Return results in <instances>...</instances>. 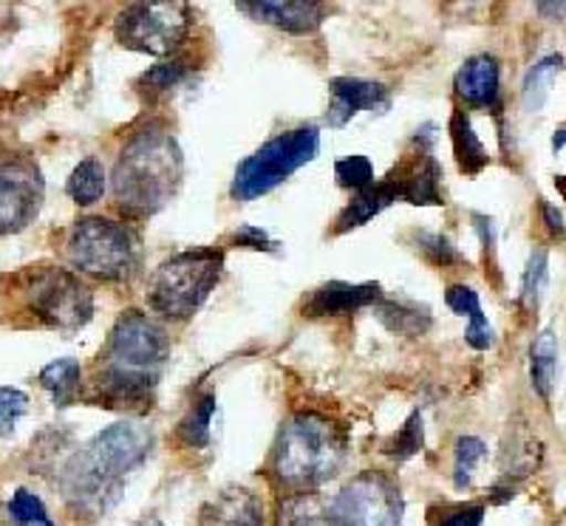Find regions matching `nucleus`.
Returning <instances> with one entry per match:
<instances>
[{
    "label": "nucleus",
    "mask_w": 566,
    "mask_h": 526,
    "mask_svg": "<svg viewBox=\"0 0 566 526\" xmlns=\"http://www.w3.org/2000/svg\"><path fill=\"white\" fill-rule=\"evenodd\" d=\"M154 433L142 422H116L63 464L57 487L65 504L83 518L94 520L114 507L134 470L148 462Z\"/></svg>",
    "instance_id": "obj_1"
},
{
    "label": "nucleus",
    "mask_w": 566,
    "mask_h": 526,
    "mask_svg": "<svg viewBox=\"0 0 566 526\" xmlns=\"http://www.w3.org/2000/svg\"><path fill=\"white\" fill-rule=\"evenodd\" d=\"M560 69H564V57H560V54H549V57L538 60V63L530 69L522 88V108L527 111V114H538V111L547 105L549 85L558 77Z\"/></svg>",
    "instance_id": "obj_24"
},
{
    "label": "nucleus",
    "mask_w": 566,
    "mask_h": 526,
    "mask_svg": "<svg viewBox=\"0 0 566 526\" xmlns=\"http://www.w3.org/2000/svg\"><path fill=\"white\" fill-rule=\"evenodd\" d=\"M40 386L52 393L57 408H69L80 397V388H83V368H80L77 360H71V357L49 362L40 371Z\"/></svg>",
    "instance_id": "obj_23"
},
{
    "label": "nucleus",
    "mask_w": 566,
    "mask_h": 526,
    "mask_svg": "<svg viewBox=\"0 0 566 526\" xmlns=\"http://www.w3.org/2000/svg\"><path fill=\"white\" fill-rule=\"evenodd\" d=\"M168 332L142 312H125L99 357L97 379L91 388V402L99 408H150L161 371L168 366Z\"/></svg>",
    "instance_id": "obj_2"
},
{
    "label": "nucleus",
    "mask_w": 566,
    "mask_h": 526,
    "mask_svg": "<svg viewBox=\"0 0 566 526\" xmlns=\"http://www.w3.org/2000/svg\"><path fill=\"white\" fill-rule=\"evenodd\" d=\"M444 303L457 312V315H468L470 326L464 332V340H468L470 348H476V351H488L493 346V328H490L488 317L482 312V301L470 286H451V290L444 292Z\"/></svg>",
    "instance_id": "obj_19"
},
{
    "label": "nucleus",
    "mask_w": 566,
    "mask_h": 526,
    "mask_svg": "<svg viewBox=\"0 0 566 526\" xmlns=\"http://www.w3.org/2000/svg\"><path fill=\"white\" fill-rule=\"evenodd\" d=\"M457 94L470 108H495L499 105V63L490 54H476L459 69Z\"/></svg>",
    "instance_id": "obj_17"
},
{
    "label": "nucleus",
    "mask_w": 566,
    "mask_h": 526,
    "mask_svg": "<svg viewBox=\"0 0 566 526\" xmlns=\"http://www.w3.org/2000/svg\"><path fill=\"white\" fill-rule=\"evenodd\" d=\"M451 141L453 156L459 161V170L468 176H479L488 167V150H484L482 139L476 136L470 116L464 111H457L451 119Z\"/></svg>",
    "instance_id": "obj_21"
},
{
    "label": "nucleus",
    "mask_w": 566,
    "mask_h": 526,
    "mask_svg": "<svg viewBox=\"0 0 566 526\" xmlns=\"http://www.w3.org/2000/svg\"><path fill=\"white\" fill-rule=\"evenodd\" d=\"M332 507L340 526H399L406 504L386 473H360L340 490Z\"/></svg>",
    "instance_id": "obj_10"
},
{
    "label": "nucleus",
    "mask_w": 566,
    "mask_h": 526,
    "mask_svg": "<svg viewBox=\"0 0 566 526\" xmlns=\"http://www.w3.org/2000/svg\"><path fill=\"white\" fill-rule=\"evenodd\" d=\"M69 196L74 199V204L88 207L97 204L105 193V170L97 159H83L77 167H74V173H71L69 185H65Z\"/></svg>",
    "instance_id": "obj_26"
},
{
    "label": "nucleus",
    "mask_w": 566,
    "mask_h": 526,
    "mask_svg": "<svg viewBox=\"0 0 566 526\" xmlns=\"http://www.w3.org/2000/svg\"><path fill=\"white\" fill-rule=\"evenodd\" d=\"M224 275V252L199 246L159 263L148 281V306L165 320L193 317Z\"/></svg>",
    "instance_id": "obj_5"
},
{
    "label": "nucleus",
    "mask_w": 566,
    "mask_h": 526,
    "mask_svg": "<svg viewBox=\"0 0 566 526\" xmlns=\"http://www.w3.org/2000/svg\"><path fill=\"white\" fill-rule=\"evenodd\" d=\"M488 456V444L476 436L457 439V459H453V484L457 490H468L473 484V473Z\"/></svg>",
    "instance_id": "obj_28"
},
{
    "label": "nucleus",
    "mask_w": 566,
    "mask_h": 526,
    "mask_svg": "<svg viewBox=\"0 0 566 526\" xmlns=\"http://www.w3.org/2000/svg\"><path fill=\"white\" fill-rule=\"evenodd\" d=\"M212 417H216V397H212V393H205V397H199L193 404H190L187 417L179 422L181 442H185L187 448H196V450L207 448L212 436L210 433Z\"/></svg>",
    "instance_id": "obj_27"
},
{
    "label": "nucleus",
    "mask_w": 566,
    "mask_h": 526,
    "mask_svg": "<svg viewBox=\"0 0 566 526\" xmlns=\"http://www.w3.org/2000/svg\"><path fill=\"white\" fill-rule=\"evenodd\" d=\"M20 303L40 326L77 332L94 315V295L74 272L57 266H32L14 277Z\"/></svg>",
    "instance_id": "obj_7"
},
{
    "label": "nucleus",
    "mask_w": 566,
    "mask_h": 526,
    "mask_svg": "<svg viewBox=\"0 0 566 526\" xmlns=\"http://www.w3.org/2000/svg\"><path fill=\"white\" fill-rule=\"evenodd\" d=\"M29 411V397L20 388H0V439L14 436L20 417Z\"/></svg>",
    "instance_id": "obj_32"
},
{
    "label": "nucleus",
    "mask_w": 566,
    "mask_h": 526,
    "mask_svg": "<svg viewBox=\"0 0 566 526\" xmlns=\"http://www.w3.org/2000/svg\"><path fill=\"white\" fill-rule=\"evenodd\" d=\"M139 526H165L159 518H145Z\"/></svg>",
    "instance_id": "obj_41"
},
{
    "label": "nucleus",
    "mask_w": 566,
    "mask_h": 526,
    "mask_svg": "<svg viewBox=\"0 0 566 526\" xmlns=\"http://www.w3.org/2000/svg\"><path fill=\"white\" fill-rule=\"evenodd\" d=\"M65 255L77 272L99 281H134L142 272V238L111 219H83L71 227Z\"/></svg>",
    "instance_id": "obj_6"
},
{
    "label": "nucleus",
    "mask_w": 566,
    "mask_h": 526,
    "mask_svg": "<svg viewBox=\"0 0 566 526\" xmlns=\"http://www.w3.org/2000/svg\"><path fill=\"white\" fill-rule=\"evenodd\" d=\"M193 27V12L187 3H130L116 18V40L130 52L150 57H170Z\"/></svg>",
    "instance_id": "obj_9"
},
{
    "label": "nucleus",
    "mask_w": 566,
    "mask_h": 526,
    "mask_svg": "<svg viewBox=\"0 0 566 526\" xmlns=\"http://www.w3.org/2000/svg\"><path fill=\"white\" fill-rule=\"evenodd\" d=\"M377 317L386 323L391 332L408 334V337H419L431 328V315L428 308L417 306V303H397V301H380L377 306Z\"/></svg>",
    "instance_id": "obj_25"
},
{
    "label": "nucleus",
    "mask_w": 566,
    "mask_h": 526,
    "mask_svg": "<svg viewBox=\"0 0 566 526\" xmlns=\"http://www.w3.org/2000/svg\"><path fill=\"white\" fill-rule=\"evenodd\" d=\"M484 520V507L482 504H468V507H459L453 513H448L439 526H482Z\"/></svg>",
    "instance_id": "obj_37"
},
{
    "label": "nucleus",
    "mask_w": 566,
    "mask_h": 526,
    "mask_svg": "<svg viewBox=\"0 0 566 526\" xmlns=\"http://www.w3.org/2000/svg\"><path fill=\"white\" fill-rule=\"evenodd\" d=\"M335 176H337V185L348 187V190H368L374 185V167L366 156H346L335 165Z\"/></svg>",
    "instance_id": "obj_31"
},
{
    "label": "nucleus",
    "mask_w": 566,
    "mask_h": 526,
    "mask_svg": "<svg viewBox=\"0 0 566 526\" xmlns=\"http://www.w3.org/2000/svg\"><path fill=\"white\" fill-rule=\"evenodd\" d=\"M187 77V65L181 60H168V63L154 65L150 71L142 74V85H148L150 94H168L176 85L185 83Z\"/></svg>",
    "instance_id": "obj_34"
},
{
    "label": "nucleus",
    "mask_w": 566,
    "mask_h": 526,
    "mask_svg": "<svg viewBox=\"0 0 566 526\" xmlns=\"http://www.w3.org/2000/svg\"><path fill=\"white\" fill-rule=\"evenodd\" d=\"M328 88H332V105H328L326 123L332 128H343L360 111H380V114H386L388 105H391L386 85L368 83V80L337 77L332 80Z\"/></svg>",
    "instance_id": "obj_13"
},
{
    "label": "nucleus",
    "mask_w": 566,
    "mask_h": 526,
    "mask_svg": "<svg viewBox=\"0 0 566 526\" xmlns=\"http://www.w3.org/2000/svg\"><path fill=\"white\" fill-rule=\"evenodd\" d=\"M321 150V134L315 125L286 130L258 148L250 159H244L232 179V199L255 201L272 193L277 185L297 173L303 165H310Z\"/></svg>",
    "instance_id": "obj_8"
},
{
    "label": "nucleus",
    "mask_w": 566,
    "mask_h": 526,
    "mask_svg": "<svg viewBox=\"0 0 566 526\" xmlns=\"http://www.w3.org/2000/svg\"><path fill=\"white\" fill-rule=\"evenodd\" d=\"M530 377L541 399H549L558 379V340L553 332H541L530 348Z\"/></svg>",
    "instance_id": "obj_22"
},
{
    "label": "nucleus",
    "mask_w": 566,
    "mask_h": 526,
    "mask_svg": "<svg viewBox=\"0 0 566 526\" xmlns=\"http://www.w3.org/2000/svg\"><path fill=\"white\" fill-rule=\"evenodd\" d=\"M235 244L241 246V250H264V252H275V241H272L270 235H266L264 230H258V227H241L239 232H235V238H232Z\"/></svg>",
    "instance_id": "obj_36"
},
{
    "label": "nucleus",
    "mask_w": 566,
    "mask_h": 526,
    "mask_svg": "<svg viewBox=\"0 0 566 526\" xmlns=\"http://www.w3.org/2000/svg\"><path fill=\"white\" fill-rule=\"evenodd\" d=\"M422 442H424L422 417H419L417 411L408 417V422L402 424V430H399L397 436L386 444V453L391 459H397V462H406V459L417 456L419 450H422Z\"/></svg>",
    "instance_id": "obj_30"
},
{
    "label": "nucleus",
    "mask_w": 566,
    "mask_h": 526,
    "mask_svg": "<svg viewBox=\"0 0 566 526\" xmlns=\"http://www.w3.org/2000/svg\"><path fill=\"white\" fill-rule=\"evenodd\" d=\"M9 515L18 526H54V520L45 513V504L29 490H18L9 501Z\"/></svg>",
    "instance_id": "obj_29"
},
{
    "label": "nucleus",
    "mask_w": 566,
    "mask_h": 526,
    "mask_svg": "<svg viewBox=\"0 0 566 526\" xmlns=\"http://www.w3.org/2000/svg\"><path fill=\"white\" fill-rule=\"evenodd\" d=\"M43 176L32 159L0 161V238L32 224L43 204Z\"/></svg>",
    "instance_id": "obj_11"
},
{
    "label": "nucleus",
    "mask_w": 566,
    "mask_h": 526,
    "mask_svg": "<svg viewBox=\"0 0 566 526\" xmlns=\"http://www.w3.org/2000/svg\"><path fill=\"white\" fill-rule=\"evenodd\" d=\"M564 145H566V128H560L558 134L553 136V150H555V154H560V150H564Z\"/></svg>",
    "instance_id": "obj_40"
},
{
    "label": "nucleus",
    "mask_w": 566,
    "mask_h": 526,
    "mask_svg": "<svg viewBox=\"0 0 566 526\" xmlns=\"http://www.w3.org/2000/svg\"><path fill=\"white\" fill-rule=\"evenodd\" d=\"M199 526H264V507L252 490L227 487L207 501Z\"/></svg>",
    "instance_id": "obj_15"
},
{
    "label": "nucleus",
    "mask_w": 566,
    "mask_h": 526,
    "mask_svg": "<svg viewBox=\"0 0 566 526\" xmlns=\"http://www.w3.org/2000/svg\"><path fill=\"white\" fill-rule=\"evenodd\" d=\"M241 12H250L252 18L290 34H312L323 23L326 7L315 0H264V3H241Z\"/></svg>",
    "instance_id": "obj_14"
},
{
    "label": "nucleus",
    "mask_w": 566,
    "mask_h": 526,
    "mask_svg": "<svg viewBox=\"0 0 566 526\" xmlns=\"http://www.w3.org/2000/svg\"><path fill=\"white\" fill-rule=\"evenodd\" d=\"M541 210H544V219H547L549 232H555V235H560V232H564V219H560V212L553 210V207H549L547 201L541 204Z\"/></svg>",
    "instance_id": "obj_38"
},
{
    "label": "nucleus",
    "mask_w": 566,
    "mask_h": 526,
    "mask_svg": "<svg viewBox=\"0 0 566 526\" xmlns=\"http://www.w3.org/2000/svg\"><path fill=\"white\" fill-rule=\"evenodd\" d=\"M433 136H417V154L408 156L402 165L388 176L394 187H397V196L408 204L417 207H431V204H444L442 193H439V181H442V167L433 159L431 154Z\"/></svg>",
    "instance_id": "obj_12"
},
{
    "label": "nucleus",
    "mask_w": 566,
    "mask_h": 526,
    "mask_svg": "<svg viewBox=\"0 0 566 526\" xmlns=\"http://www.w3.org/2000/svg\"><path fill=\"white\" fill-rule=\"evenodd\" d=\"M394 201H399L397 187H394L388 179L377 181V185H371L368 190H363V193L354 196L352 204H348L346 210L340 212L335 232H337V235H343V232L357 230V227L368 224L374 215H380V212L386 210V207H391Z\"/></svg>",
    "instance_id": "obj_18"
},
{
    "label": "nucleus",
    "mask_w": 566,
    "mask_h": 526,
    "mask_svg": "<svg viewBox=\"0 0 566 526\" xmlns=\"http://www.w3.org/2000/svg\"><path fill=\"white\" fill-rule=\"evenodd\" d=\"M185 156L170 128L145 125L125 141L114 167V199L128 219H148L179 193Z\"/></svg>",
    "instance_id": "obj_3"
},
{
    "label": "nucleus",
    "mask_w": 566,
    "mask_h": 526,
    "mask_svg": "<svg viewBox=\"0 0 566 526\" xmlns=\"http://www.w3.org/2000/svg\"><path fill=\"white\" fill-rule=\"evenodd\" d=\"M538 12L541 14H555V18H560V14H566V3H541Z\"/></svg>",
    "instance_id": "obj_39"
},
{
    "label": "nucleus",
    "mask_w": 566,
    "mask_h": 526,
    "mask_svg": "<svg viewBox=\"0 0 566 526\" xmlns=\"http://www.w3.org/2000/svg\"><path fill=\"white\" fill-rule=\"evenodd\" d=\"M382 292L377 283H343L332 281L321 290H315V295L306 301V315L312 317H328V315H348V312H357L363 306H371V303H380Z\"/></svg>",
    "instance_id": "obj_16"
},
{
    "label": "nucleus",
    "mask_w": 566,
    "mask_h": 526,
    "mask_svg": "<svg viewBox=\"0 0 566 526\" xmlns=\"http://www.w3.org/2000/svg\"><path fill=\"white\" fill-rule=\"evenodd\" d=\"M348 456L346 430L323 413H295L272 450V475L283 487L310 493L332 482Z\"/></svg>",
    "instance_id": "obj_4"
},
{
    "label": "nucleus",
    "mask_w": 566,
    "mask_h": 526,
    "mask_svg": "<svg viewBox=\"0 0 566 526\" xmlns=\"http://www.w3.org/2000/svg\"><path fill=\"white\" fill-rule=\"evenodd\" d=\"M275 526H340L335 518V507L326 504L315 493H295L277 507Z\"/></svg>",
    "instance_id": "obj_20"
},
{
    "label": "nucleus",
    "mask_w": 566,
    "mask_h": 526,
    "mask_svg": "<svg viewBox=\"0 0 566 526\" xmlns=\"http://www.w3.org/2000/svg\"><path fill=\"white\" fill-rule=\"evenodd\" d=\"M419 250H422V255L428 257V261L437 263V266H451V263L464 261V257L457 252V246L442 235H428V232L419 235Z\"/></svg>",
    "instance_id": "obj_35"
},
{
    "label": "nucleus",
    "mask_w": 566,
    "mask_h": 526,
    "mask_svg": "<svg viewBox=\"0 0 566 526\" xmlns=\"http://www.w3.org/2000/svg\"><path fill=\"white\" fill-rule=\"evenodd\" d=\"M547 270H549L547 252L535 250L533 255H530L527 272H524V283H522V303L527 308L538 306L541 292H544V283H547Z\"/></svg>",
    "instance_id": "obj_33"
}]
</instances>
